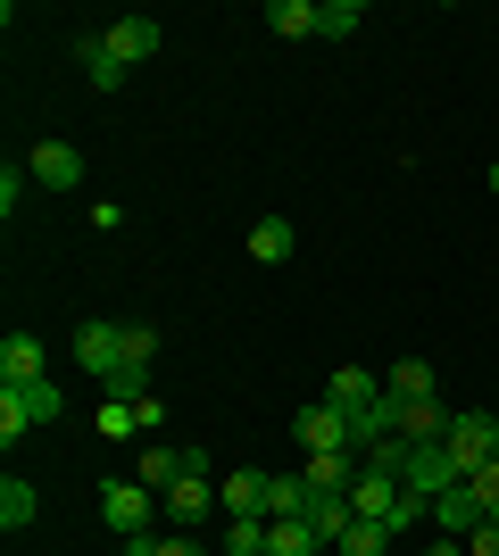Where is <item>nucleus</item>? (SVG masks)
<instances>
[{
    "label": "nucleus",
    "mask_w": 499,
    "mask_h": 556,
    "mask_svg": "<svg viewBox=\"0 0 499 556\" xmlns=\"http://www.w3.org/2000/svg\"><path fill=\"white\" fill-rule=\"evenodd\" d=\"M67 416V391L59 382H0V441L17 448L34 424H59Z\"/></svg>",
    "instance_id": "obj_1"
},
{
    "label": "nucleus",
    "mask_w": 499,
    "mask_h": 556,
    "mask_svg": "<svg viewBox=\"0 0 499 556\" xmlns=\"http://www.w3.org/2000/svg\"><path fill=\"white\" fill-rule=\"evenodd\" d=\"M400 482H408V498H425V507H433V498H441V490H458L466 473H458V457H450L441 441H408V473H400Z\"/></svg>",
    "instance_id": "obj_2"
},
{
    "label": "nucleus",
    "mask_w": 499,
    "mask_h": 556,
    "mask_svg": "<svg viewBox=\"0 0 499 556\" xmlns=\"http://www.w3.org/2000/svg\"><path fill=\"white\" fill-rule=\"evenodd\" d=\"M150 498H159L150 482H100V523L117 540H142L150 532Z\"/></svg>",
    "instance_id": "obj_3"
},
{
    "label": "nucleus",
    "mask_w": 499,
    "mask_h": 556,
    "mask_svg": "<svg viewBox=\"0 0 499 556\" xmlns=\"http://www.w3.org/2000/svg\"><path fill=\"white\" fill-rule=\"evenodd\" d=\"M25 175H34L42 191H75V184H84V150L50 134V141H34V150H25Z\"/></svg>",
    "instance_id": "obj_4"
},
{
    "label": "nucleus",
    "mask_w": 499,
    "mask_h": 556,
    "mask_svg": "<svg viewBox=\"0 0 499 556\" xmlns=\"http://www.w3.org/2000/svg\"><path fill=\"white\" fill-rule=\"evenodd\" d=\"M291 441H300V457H325V448H350V416H341L333 399H316V407H300V416H291Z\"/></svg>",
    "instance_id": "obj_5"
},
{
    "label": "nucleus",
    "mask_w": 499,
    "mask_h": 556,
    "mask_svg": "<svg viewBox=\"0 0 499 556\" xmlns=\"http://www.w3.org/2000/svg\"><path fill=\"white\" fill-rule=\"evenodd\" d=\"M441 448L458 457V473H483L499 457V416H450V441Z\"/></svg>",
    "instance_id": "obj_6"
},
{
    "label": "nucleus",
    "mask_w": 499,
    "mask_h": 556,
    "mask_svg": "<svg viewBox=\"0 0 499 556\" xmlns=\"http://www.w3.org/2000/svg\"><path fill=\"white\" fill-rule=\"evenodd\" d=\"M400 498H408V482H400V473H375V465L350 482V515H366V523H391Z\"/></svg>",
    "instance_id": "obj_7"
},
{
    "label": "nucleus",
    "mask_w": 499,
    "mask_h": 556,
    "mask_svg": "<svg viewBox=\"0 0 499 556\" xmlns=\"http://www.w3.org/2000/svg\"><path fill=\"white\" fill-rule=\"evenodd\" d=\"M159 498H166V515H175L184 532H200V523L216 515V490H209V473H175V482H166Z\"/></svg>",
    "instance_id": "obj_8"
},
{
    "label": "nucleus",
    "mask_w": 499,
    "mask_h": 556,
    "mask_svg": "<svg viewBox=\"0 0 499 556\" xmlns=\"http://www.w3.org/2000/svg\"><path fill=\"white\" fill-rule=\"evenodd\" d=\"M100 42L117 50L125 67H142V59H159V25H150V17H109V25H100Z\"/></svg>",
    "instance_id": "obj_9"
},
{
    "label": "nucleus",
    "mask_w": 499,
    "mask_h": 556,
    "mask_svg": "<svg viewBox=\"0 0 499 556\" xmlns=\"http://www.w3.org/2000/svg\"><path fill=\"white\" fill-rule=\"evenodd\" d=\"M266 490H275V473L241 465V473H225V482H216V507H225V515H266Z\"/></svg>",
    "instance_id": "obj_10"
},
{
    "label": "nucleus",
    "mask_w": 499,
    "mask_h": 556,
    "mask_svg": "<svg viewBox=\"0 0 499 556\" xmlns=\"http://www.w3.org/2000/svg\"><path fill=\"white\" fill-rule=\"evenodd\" d=\"M358 473H366V457H358V448H325V457H300V482H309V490H350Z\"/></svg>",
    "instance_id": "obj_11"
},
{
    "label": "nucleus",
    "mask_w": 499,
    "mask_h": 556,
    "mask_svg": "<svg viewBox=\"0 0 499 556\" xmlns=\"http://www.w3.org/2000/svg\"><path fill=\"white\" fill-rule=\"evenodd\" d=\"M433 523H441L450 540H466V532H475V523H483V498H475V482L441 490V498H433Z\"/></svg>",
    "instance_id": "obj_12"
},
{
    "label": "nucleus",
    "mask_w": 499,
    "mask_h": 556,
    "mask_svg": "<svg viewBox=\"0 0 499 556\" xmlns=\"http://www.w3.org/2000/svg\"><path fill=\"white\" fill-rule=\"evenodd\" d=\"M266 556H325V532L309 515H284V523H266Z\"/></svg>",
    "instance_id": "obj_13"
},
{
    "label": "nucleus",
    "mask_w": 499,
    "mask_h": 556,
    "mask_svg": "<svg viewBox=\"0 0 499 556\" xmlns=\"http://www.w3.org/2000/svg\"><path fill=\"white\" fill-rule=\"evenodd\" d=\"M0 382H50V374H42V341H34V332H9V341H0Z\"/></svg>",
    "instance_id": "obj_14"
},
{
    "label": "nucleus",
    "mask_w": 499,
    "mask_h": 556,
    "mask_svg": "<svg viewBox=\"0 0 499 556\" xmlns=\"http://www.w3.org/2000/svg\"><path fill=\"white\" fill-rule=\"evenodd\" d=\"M325 399L341 407V416H366V407L383 399V382H375V374H358V366H341V374L325 382Z\"/></svg>",
    "instance_id": "obj_15"
},
{
    "label": "nucleus",
    "mask_w": 499,
    "mask_h": 556,
    "mask_svg": "<svg viewBox=\"0 0 499 556\" xmlns=\"http://www.w3.org/2000/svg\"><path fill=\"white\" fill-rule=\"evenodd\" d=\"M75 59H84V84H92V92H117V84H125V59L100 42V34H84V42H75Z\"/></svg>",
    "instance_id": "obj_16"
},
{
    "label": "nucleus",
    "mask_w": 499,
    "mask_h": 556,
    "mask_svg": "<svg viewBox=\"0 0 499 556\" xmlns=\"http://www.w3.org/2000/svg\"><path fill=\"white\" fill-rule=\"evenodd\" d=\"M383 391L400 399V407H416V399H441V382H433V366H425V357H400V366L383 374Z\"/></svg>",
    "instance_id": "obj_17"
},
{
    "label": "nucleus",
    "mask_w": 499,
    "mask_h": 556,
    "mask_svg": "<svg viewBox=\"0 0 499 556\" xmlns=\"http://www.w3.org/2000/svg\"><path fill=\"white\" fill-rule=\"evenodd\" d=\"M391 523H366V515H350V523H341V540H333V556H391Z\"/></svg>",
    "instance_id": "obj_18"
},
{
    "label": "nucleus",
    "mask_w": 499,
    "mask_h": 556,
    "mask_svg": "<svg viewBox=\"0 0 499 556\" xmlns=\"http://www.w3.org/2000/svg\"><path fill=\"white\" fill-rule=\"evenodd\" d=\"M291 250H300V232H291L284 216H259V225H250V257H259V266H284Z\"/></svg>",
    "instance_id": "obj_19"
},
{
    "label": "nucleus",
    "mask_w": 499,
    "mask_h": 556,
    "mask_svg": "<svg viewBox=\"0 0 499 556\" xmlns=\"http://www.w3.org/2000/svg\"><path fill=\"white\" fill-rule=\"evenodd\" d=\"M400 441H450V407H441V399L400 407Z\"/></svg>",
    "instance_id": "obj_20"
},
{
    "label": "nucleus",
    "mask_w": 499,
    "mask_h": 556,
    "mask_svg": "<svg viewBox=\"0 0 499 556\" xmlns=\"http://www.w3.org/2000/svg\"><path fill=\"white\" fill-rule=\"evenodd\" d=\"M225 556H266V515H225Z\"/></svg>",
    "instance_id": "obj_21"
},
{
    "label": "nucleus",
    "mask_w": 499,
    "mask_h": 556,
    "mask_svg": "<svg viewBox=\"0 0 499 556\" xmlns=\"http://www.w3.org/2000/svg\"><path fill=\"white\" fill-rule=\"evenodd\" d=\"M358 25H366V9H358V0H316V34H333V42H350Z\"/></svg>",
    "instance_id": "obj_22"
},
{
    "label": "nucleus",
    "mask_w": 499,
    "mask_h": 556,
    "mask_svg": "<svg viewBox=\"0 0 499 556\" xmlns=\"http://www.w3.org/2000/svg\"><path fill=\"white\" fill-rule=\"evenodd\" d=\"M284 515H309V482L300 473H275V490H266V523H284Z\"/></svg>",
    "instance_id": "obj_23"
},
{
    "label": "nucleus",
    "mask_w": 499,
    "mask_h": 556,
    "mask_svg": "<svg viewBox=\"0 0 499 556\" xmlns=\"http://www.w3.org/2000/svg\"><path fill=\"white\" fill-rule=\"evenodd\" d=\"M34 507H42V498H34V482H17V473H9V482H0V523H9V532H25V523H34Z\"/></svg>",
    "instance_id": "obj_24"
},
{
    "label": "nucleus",
    "mask_w": 499,
    "mask_h": 556,
    "mask_svg": "<svg viewBox=\"0 0 499 556\" xmlns=\"http://www.w3.org/2000/svg\"><path fill=\"white\" fill-rule=\"evenodd\" d=\"M266 25H275L284 42H300V34H316V0H275V9H266Z\"/></svg>",
    "instance_id": "obj_25"
},
{
    "label": "nucleus",
    "mask_w": 499,
    "mask_h": 556,
    "mask_svg": "<svg viewBox=\"0 0 499 556\" xmlns=\"http://www.w3.org/2000/svg\"><path fill=\"white\" fill-rule=\"evenodd\" d=\"M175 473H184V448H159V441H150V448H142V473H134V482L166 490V482H175Z\"/></svg>",
    "instance_id": "obj_26"
},
{
    "label": "nucleus",
    "mask_w": 499,
    "mask_h": 556,
    "mask_svg": "<svg viewBox=\"0 0 499 556\" xmlns=\"http://www.w3.org/2000/svg\"><path fill=\"white\" fill-rule=\"evenodd\" d=\"M100 432H109V441H134L142 424H134V407H125V399H100Z\"/></svg>",
    "instance_id": "obj_27"
},
{
    "label": "nucleus",
    "mask_w": 499,
    "mask_h": 556,
    "mask_svg": "<svg viewBox=\"0 0 499 556\" xmlns=\"http://www.w3.org/2000/svg\"><path fill=\"white\" fill-rule=\"evenodd\" d=\"M159 357V325H125V366H150Z\"/></svg>",
    "instance_id": "obj_28"
},
{
    "label": "nucleus",
    "mask_w": 499,
    "mask_h": 556,
    "mask_svg": "<svg viewBox=\"0 0 499 556\" xmlns=\"http://www.w3.org/2000/svg\"><path fill=\"white\" fill-rule=\"evenodd\" d=\"M466 482H475V498H483V515H499V457L483 465V473H466Z\"/></svg>",
    "instance_id": "obj_29"
},
{
    "label": "nucleus",
    "mask_w": 499,
    "mask_h": 556,
    "mask_svg": "<svg viewBox=\"0 0 499 556\" xmlns=\"http://www.w3.org/2000/svg\"><path fill=\"white\" fill-rule=\"evenodd\" d=\"M150 556H209V548H200V532H166V540H150Z\"/></svg>",
    "instance_id": "obj_30"
},
{
    "label": "nucleus",
    "mask_w": 499,
    "mask_h": 556,
    "mask_svg": "<svg viewBox=\"0 0 499 556\" xmlns=\"http://www.w3.org/2000/svg\"><path fill=\"white\" fill-rule=\"evenodd\" d=\"M466 556H499V515H483L475 532H466Z\"/></svg>",
    "instance_id": "obj_31"
},
{
    "label": "nucleus",
    "mask_w": 499,
    "mask_h": 556,
    "mask_svg": "<svg viewBox=\"0 0 499 556\" xmlns=\"http://www.w3.org/2000/svg\"><path fill=\"white\" fill-rule=\"evenodd\" d=\"M17 200H25V166H0V216H17Z\"/></svg>",
    "instance_id": "obj_32"
},
{
    "label": "nucleus",
    "mask_w": 499,
    "mask_h": 556,
    "mask_svg": "<svg viewBox=\"0 0 499 556\" xmlns=\"http://www.w3.org/2000/svg\"><path fill=\"white\" fill-rule=\"evenodd\" d=\"M425 556H466V540H450V532H441V540H433Z\"/></svg>",
    "instance_id": "obj_33"
},
{
    "label": "nucleus",
    "mask_w": 499,
    "mask_h": 556,
    "mask_svg": "<svg viewBox=\"0 0 499 556\" xmlns=\"http://www.w3.org/2000/svg\"><path fill=\"white\" fill-rule=\"evenodd\" d=\"M125 556H150V532H142V540H125Z\"/></svg>",
    "instance_id": "obj_34"
},
{
    "label": "nucleus",
    "mask_w": 499,
    "mask_h": 556,
    "mask_svg": "<svg viewBox=\"0 0 499 556\" xmlns=\"http://www.w3.org/2000/svg\"><path fill=\"white\" fill-rule=\"evenodd\" d=\"M491 191H499V159H491Z\"/></svg>",
    "instance_id": "obj_35"
}]
</instances>
